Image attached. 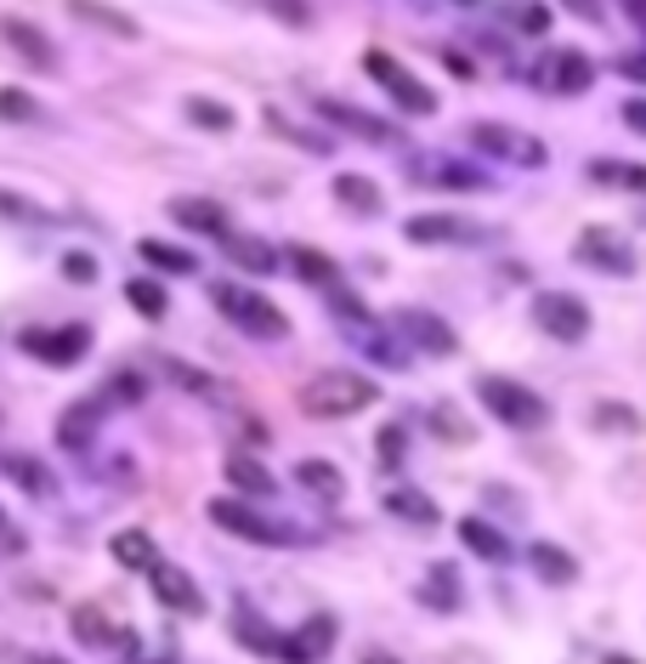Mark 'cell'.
<instances>
[{
    "mask_svg": "<svg viewBox=\"0 0 646 664\" xmlns=\"http://www.w3.org/2000/svg\"><path fill=\"white\" fill-rule=\"evenodd\" d=\"M374 397H381V386H374L369 375L358 370H324L301 386V409L313 415V420H347L358 409H369Z\"/></svg>",
    "mask_w": 646,
    "mask_h": 664,
    "instance_id": "6da1fadb",
    "label": "cell"
},
{
    "mask_svg": "<svg viewBox=\"0 0 646 664\" xmlns=\"http://www.w3.org/2000/svg\"><path fill=\"white\" fill-rule=\"evenodd\" d=\"M211 511V522L216 528H227L233 540H250V545H306V528L301 522H290V517H267V511H256L250 500H216L204 506Z\"/></svg>",
    "mask_w": 646,
    "mask_h": 664,
    "instance_id": "7a4b0ae2",
    "label": "cell"
},
{
    "mask_svg": "<svg viewBox=\"0 0 646 664\" xmlns=\"http://www.w3.org/2000/svg\"><path fill=\"white\" fill-rule=\"evenodd\" d=\"M211 295H216L222 318H233V324L245 329L250 341H284V336H290V318H284L279 307H272L261 290H250V284H233V279H222V284H216Z\"/></svg>",
    "mask_w": 646,
    "mask_h": 664,
    "instance_id": "3957f363",
    "label": "cell"
},
{
    "mask_svg": "<svg viewBox=\"0 0 646 664\" xmlns=\"http://www.w3.org/2000/svg\"><path fill=\"white\" fill-rule=\"evenodd\" d=\"M476 397H483V409L499 420V426H517V431H539L551 426V404L522 386V381H505V375H483L476 381Z\"/></svg>",
    "mask_w": 646,
    "mask_h": 664,
    "instance_id": "277c9868",
    "label": "cell"
},
{
    "mask_svg": "<svg viewBox=\"0 0 646 664\" xmlns=\"http://www.w3.org/2000/svg\"><path fill=\"white\" fill-rule=\"evenodd\" d=\"M363 69H369V80L381 86L403 114H437V91H431L415 69H408V63H397L392 52H381V46L363 52Z\"/></svg>",
    "mask_w": 646,
    "mask_h": 664,
    "instance_id": "5b68a950",
    "label": "cell"
},
{
    "mask_svg": "<svg viewBox=\"0 0 646 664\" xmlns=\"http://www.w3.org/2000/svg\"><path fill=\"white\" fill-rule=\"evenodd\" d=\"M465 143H471L476 154H494V159H510V165H528V171H539V165L551 159L539 137H528V131H517V125H494V120H476V125L465 131Z\"/></svg>",
    "mask_w": 646,
    "mask_h": 664,
    "instance_id": "8992f818",
    "label": "cell"
},
{
    "mask_svg": "<svg viewBox=\"0 0 646 664\" xmlns=\"http://www.w3.org/2000/svg\"><path fill=\"white\" fill-rule=\"evenodd\" d=\"M528 80H533L539 91H551V97H578V91H590L596 63L578 52V46H562V52H544L533 69H528Z\"/></svg>",
    "mask_w": 646,
    "mask_h": 664,
    "instance_id": "52a82bcc",
    "label": "cell"
},
{
    "mask_svg": "<svg viewBox=\"0 0 646 664\" xmlns=\"http://www.w3.org/2000/svg\"><path fill=\"white\" fill-rule=\"evenodd\" d=\"M533 324H539L551 341H585V336H590V307L578 302V295L539 290V295H533Z\"/></svg>",
    "mask_w": 646,
    "mask_h": 664,
    "instance_id": "ba28073f",
    "label": "cell"
},
{
    "mask_svg": "<svg viewBox=\"0 0 646 664\" xmlns=\"http://www.w3.org/2000/svg\"><path fill=\"white\" fill-rule=\"evenodd\" d=\"M403 234H408V245H483V239H494V227L471 222V216H449V211H426V216H408Z\"/></svg>",
    "mask_w": 646,
    "mask_h": 664,
    "instance_id": "9c48e42d",
    "label": "cell"
},
{
    "mask_svg": "<svg viewBox=\"0 0 646 664\" xmlns=\"http://www.w3.org/2000/svg\"><path fill=\"white\" fill-rule=\"evenodd\" d=\"M335 630L340 624L329 614H313L295 630H279V653H272V659H284V664H324L329 648H335Z\"/></svg>",
    "mask_w": 646,
    "mask_h": 664,
    "instance_id": "30bf717a",
    "label": "cell"
},
{
    "mask_svg": "<svg viewBox=\"0 0 646 664\" xmlns=\"http://www.w3.org/2000/svg\"><path fill=\"white\" fill-rule=\"evenodd\" d=\"M392 324L408 336V347H420V352H431V358H449V352L460 347L454 324H449V318H437V313H426V307H403Z\"/></svg>",
    "mask_w": 646,
    "mask_h": 664,
    "instance_id": "8fae6325",
    "label": "cell"
},
{
    "mask_svg": "<svg viewBox=\"0 0 646 664\" xmlns=\"http://www.w3.org/2000/svg\"><path fill=\"white\" fill-rule=\"evenodd\" d=\"M578 261H585V268H601V273H635V250L612 234V227H585V234H578Z\"/></svg>",
    "mask_w": 646,
    "mask_h": 664,
    "instance_id": "7c38bea8",
    "label": "cell"
},
{
    "mask_svg": "<svg viewBox=\"0 0 646 664\" xmlns=\"http://www.w3.org/2000/svg\"><path fill=\"white\" fill-rule=\"evenodd\" d=\"M318 114H324L329 125H340V131H352V137H363V143H386V148L403 143L397 125L374 120V114H363V109H352V103H335V97H318Z\"/></svg>",
    "mask_w": 646,
    "mask_h": 664,
    "instance_id": "4fadbf2b",
    "label": "cell"
},
{
    "mask_svg": "<svg viewBox=\"0 0 646 664\" xmlns=\"http://www.w3.org/2000/svg\"><path fill=\"white\" fill-rule=\"evenodd\" d=\"M18 347L34 352V358H46V363H75V358H86V347H91V329H86V324H63V329H52V336L29 329Z\"/></svg>",
    "mask_w": 646,
    "mask_h": 664,
    "instance_id": "5bb4252c",
    "label": "cell"
},
{
    "mask_svg": "<svg viewBox=\"0 0 646 664\" xmlns=\"http://www.w3.org/2000/svg\"><path fill=\"white\" fill-rule=\"evenodd\" d=\"M148 585H154V596L165 608H182V614H204V596H199V585H193V574L188 569H177V562H154L148 569Z\"/></svg>",
    "mask_w": 646,
    "mask_h": 664,
    "instance_id": "9a60e30c",
    "label": "cell"
},
{
    "mask_svg": "<svg viewBox=\"0 0 646 664\" xmlns=\"http://www.w3.org/2000/svg\"><path fill=\"white\" fill-rule=\"evenodd\" d=\"M460 545H465L471 556L494 562V569H505V562L517 556V551H510V540L499 534V528H494L488 517H460Z\"/></svg>",
    "mask_w": 646,
    "mask_h": 664,
    "instance_id": "2e32d148",
    "label": "cell"
},
{
    "mask_svg": "<svg viewBox=\"0 0 646 664\" xmlns=\"http://www.w3.org/2000/svg\"><path fill=\"white\" fill-rule=\"evenodd\" d=\"M170 222L177 227H188V234H227V211L216 205V199H199V193H188V199H170Z\"/></svg>",
    "mask_w": 646,
    "mask_h": 664,
    "instance_id": "e0dca14e",
    "label": "cell"
},
{
    "mask_svg": "<svg viewBox=\"0 0 646 664\" xmlns=\"http://www.w3.org/2000/svg\"><path fill=\"white\" fill-rule=\"evenodd\" d=\"M102 415H109V409H102V397H91V404H68L63 420H57V443L63 449H86L97 438V420Z\"/></svg>",
    "mask_w": 646,
    "mask_h": 664,
    "instance_id": "ac0fdd59",
    "label": "cell"
},
{
    "mask_svg": "<svg viewBox=\"0 0 646 664\" xmlns=\"http://www.w3.org/2000/svg\"><path fill=\"white\" fill-rule=\"evenodd\" d=\"M0 35H7V46H12V52H23V57L34 63V69H52V63H57V46L41 35V29H29L23 18H0Z\"/></svg>",
    "mask_w": 646,
    "mask_h": 664,
    "instance_id": "d6986e66",
    "label": "cell"
},
{
    "mask_svg": "<svg viewBox=\"0 0 646 664\" xmlns=\"http://www.w3.org/2000/svg\"><path fill=\"white\" fill-rule=\"evenodd\" d=\"M295 483L313 494V500H324V506H335L340 494H347V477H340L329 460H301V466H295Z\"/></svg>",
    "mask_w": 646,
    "mask_h": 664,
    "instance_id": "ffe728a7",
    "label": "cell"
},
{
    "mask_svg": "<svg viewBox=\"0 0 646 664\" xmlns=\"http://www.w3.org/2000/svg\"><path fill=\"white\" fill-rule=\"evenodd\" d=\"M335 199H340L347 211H358V216H381V205H386L381 188H374L369 177H358V171H340V177H335Z\"/></svg>",
    "mask_w": 646,
    "mask_h": 664,
    "instance_id": "44dd1931",
    "label": "cell"
},
{
    "mask_svg": "<svg viewBox=\"0 0 646 664\" xmlns=\"http://www.w3.org/2000/svg\"><path fill=\"white\" fill-rule=\"evenodd\" d=\"M386 511L392 517H403V522H415V528H431L442 511H437V500H431V494H420V488H386Z\"/></svg>",
    "mask_w": 646,
    "mask_h": 664,
    "instance_id": "7402d4cb",
    "label": "cell"
},
{
    "mask_svg": "<svg viewBox=\"0 0 646 664\" xmlns=\"http://www.w3.org/2000/svg\"><path fill=\"white\" fill-rule=\"evenodd\" d=\"M0 466H7V477H12L23 494H34V500H46V494H57V477H52V472H46L34 454H7Z\"/></svg>",
    "mask_w": 646,
    "mask_h": 664,
    "instance_id": "603a6c76",
    "label": "cell"
},
{
    "mask_svg": "<svg viewBox=\"0 0 646 664\" xmlns=\"http://www.w3.org/2000/svg\"><path fill=\"white\" fill-rule=\"evenodd\" d=\"M290 268H295L306 284H318L324 295H329V290H340V268H335V261H329L324 250H313V245H295V250H290Z\"/></svg>",
    "mask_w": 646,
    "mask_h": 664,
    "instance_id": "cb8c5ba5",
    "label": "cell"
},
{
    "mask_svg": "<svg viewBox=\"0 0 646 664\" xmlns=\"http://www.w3.org/2000/svg\"><path fill=\"white\" fill-rule=\"evenodd\" d=\"M528 562H533V574H539L544 585H573V579H578V569H573V556H567L562 545H551V540H539V545H528Z\"/></svg>",
    "mask_w": 646,
    "mask_h": 664,
    "instance_id": "d4e9b609",
    "label": "cell"
},
{
    "mask_svg": "<svg viewBox=\"0 0 646 664\" xmlns=\"http://www.w3.org/2000/svg\"><path fill=\"white\" fill-rule=\"evenodd\" d=\"M420 603L437 608V614H454L460 608V574L449 569V562H431V574L420 585Z\"/></svg>",
    "mask_w": 646,
    "mask_h": 664,
    "instance_id": "484cf974",
    "label": "cell"
},
{
    "mask_svg": "<svg viewBox=\"0 0 646 664\" xmlns=\"http://www.w3.org/2000/svg\"><path fill=\"white\" fill-rule=\"evenodd\" d=\"M499 18H505V29H517V35H551V7L544 0H505L499 7Z\"/></svg>",
    "mask_w": 646,
    "mask_h": 664,
    "instance_id": "4316f807",
    "label": "cell"
},
{
    "mask_svg": "<svg viewBox=\"0 0 646 664\" xmlns=\"http://www.w3.org/2000/svg\"><path fill=\"white\" fill-rule=\"evenodd\" d=\"M109 551H114V562H120V569H154V562H159V551H154V540L143 534V528H120V534L109 540Z\"/></svg>",
    "mask_w": 646,
    "mask_h": 664,
    "instance_id": "83f0119b",
    "label": "cell"
},
{
    "mask_svg": "<svg viewBox=\"0 0 646 664\" xmlns=\"http://www.w3.org/2000/svg\"><path fill=\"white\" fill-rule=\"evenodd\" d=\"M415 177L420 182H442V188H483V171L454 165V159H415Z\"/></svg>",
    "mask_w": 646,
    "mask_h": 664,
    "instance_id": "f1b7e54d",
    "label": "cell"
},
{
    "mask_svg": "<svg viewBox=\"0 0 646 664\" xmlns=\"http://www.w3.org/2000/svg\"><path fill=\"white\" fill-rule=\"evenodd\" d=\"M222 250H227L245 273H272V268H279L272 245H261V239H250V234H227V245H222Z\"/></svg>",
    "mask_w": 646,
    "mask_h": 664,
    "instance_id": "f546056e",
    "label": "cell"
},
{
    "mask_svg": "<svg viewBox=\"0 0 646 664\" xmlns=\"http://www.w3.org/2000/svg\"><path fill=\"white\" fill-rule=\"evenodd\" d=\"M136 250H143V261H148V268H159V273H177V279L199 268V256H193V250H182V245H165V239H143Z\"/></svg>",
    "mask_w": 646,
    "mask_h": 664,
    "instance_id": "4dcf8cb0",
    "label": "cell"
},
{
    "mask_svg": "<svg viewBox=\"0 0 646 664\" xmlns=\"http://www.w3.org/2000/svg\"><path fill=\"white\" fill-rule=\"evenodd\" d=\"M227 483H233L238 494H256V500H272V472H267V466H256L250 454H233V460H227Z\"/></svg>",
    "mask_w": 646,
    "mask_h": 664,
    "instance_id": "1f68e13d",
    "label": "cell"
},
{
    "mask_svg": "<svg viewBox=\"0 0 646 664\" xmlns=\"http://www.w3.org/2000/svg\"><path fill=\"white\" fill-rule=\"evenodd\" d=\"M68 630H75V642H86V648H109V642H120V630L102 619V608H75V614H68Z\"/></svg>",
    "mask_w": 646,
    "mask_h": 664,
    "instance_id": "d6a6232c",
    "label": "cell"
},
{
    "mask_svg": "<svg viewBox=\"0 0 646 664\" xmlns=\"http://www.w3.org/2000/svg\"><path fill=\"white\" fill-rule=\"evenodd\" d=\"M68 12L86 18V23H97V29H109V35H120V41H136V23H131V18H120L114 7H97V0H75Z\"/></svg>",
    "mask_w": 646,
    "mask_h": 664,
    "instance_id": "836d02e7",
    "label": "cell"
},
{
    "mask_svg": "<svg viewBox=\"0 0 646 664\" xmlns=\"http://www.w3.org/2000/svg\"><path fill=\"white\" fill-rule=\"evenodd\" d=\"M125 302L143 313V318H165V290H159V279H125Z\"/></svg>",
    "mask_w": 646,
    "mask_h": 664,
    "instance_id": "e575fe53",
    "label": "cell"
},
{
    "mask_svg": "<svg viewBox=\"0 0 646 664\" xmlns=\"http://www.w3.org/2000/svg\"><path fill=\"white\" fill-rule=\"evenodd\" d=\"M148 386H143V375L136 370H120V375H109V386H102L97 397H102V409H125V404H136Z\"/></svg>",
    "mask_w": 646,
    "mask_h": 664,
    "instance_id": "d590c367",
    "label": "cell"
},
{
    "mask_svg": "<svg viewBox=\"0 0 646 664\" xmlns=\"http://www.w3.org/2000/svg\"><path fill=\"white\" fill-rule=\"evenodd\" d=\"M267 125H272V131H279V137H290V143H301L306 154H329V143L318 137V131H306V125H295V120H290L284 109H267Z\"/></svg>",
    "mask_w": 646,
    "mask_h": 664,
    "instance_id": "8d00e7d4",
    "label": "cell"
},
{
    "mask_svg": "<svg viewBox=\"0 0 646 664\" xmlns=\"http://www.w3.org/2000/svg\"><path fill=\"white\" fill-rule=\"evenodd\" d=\"M188 120L204 125V131H233V109L211 103V97H188Z\"/></svg>",
    "mask_w": 646,
    "mask_h": 664,
    "instance_id": "74e56055",
    "label": "cell"
},
{
    "mask_svg": "<svg viewBox=\"0 0 646 664\" xmlns=\"http://www.w3.org/2000/svg\"><path fill=\"white\" fill-rule=\"evenodd\" d=\"M590 177H596V182H624V188L646 193V165H612V159H596V165H590Z\"/></svg>",
    "mask_w": 646,
    "mask_h": 664,
    "instance_id": "f35d334b",
    "label": "cell"
},
{
    "mask_svg": "<svg viewBox=\"0 0 646 664\" xmlns=\"http://www.w3.org/2000/svg\"><path fill=\"white\" fill-rule=\"evenodd\" d=\"M596 426L601 431H641V415L630 404H596Z\"/></svg>",
    "mask_w": 646,
    "mask_h": 664,
    "instance_id": "ab89813d",
    "label": "cell"
},
{
    "mask_svg": "<svg viewBox=\"0 0 646 664\" xmlns=\"http://www.w3.org/2000/svg\"><path fill=\"white\" fill-rule=\"evenodd\" d=\"M34 114V97L18 86H0V120H29Z\"/></svg>",
    "mask_w": 646,
    "mask_h": 664,
    "instance_id": "60d3db41",
    "label": "cell"
},
{
    "mask_svg": "<svg viewBox=\"0 0 646 664\" xmlns=\"http://www.w3.org/2000/svg\"><path fill=\"white\" fill-rule=\"evenodd\" d=\"M170 375H177L188 392H199V397H211L216 386H211V375H204V370H193V363H177V358H170Z\"/></svg>",
    "mask_w": 646,
    "mask_h": 664,
    "instance_id": "b9f144b4",
    "label": "cell"
},
{
    "mask_svg": "<svg viewBox=\"0 0 646 664\" xmlns=\"http://www.w3.org/2000/svg\"><path fill=\"white\" fill-rule=\"evenodd\" d=\"M63 273H68V279H75V284H91V279H97V261L75 250V256H63Z\"/></svg>",
    "mask_w": 646,
    "mask_h": 664,
    "instance_id": "7bdbcfd3",
    "label": "cell"
},
{
    "mask_svg": "<svg viewBox=\"0 0 646 664\" xmlns=\"http://www.w3.org/2000/svg\"><path fill=\"white\" fill-rule=\"evenodd\" d=\"M397 454H403V426H386L381 431V460H386V466H397Z\"/></svg>",
    "mask_w": 646,
    "mask_h": 664,
    "instance_id": "ee69618b",
    "label": "cell"
},
{
    "mask_svg": "<svg viewBox=\"0 0 646 664\" xmlns=\"http://www.w3.org/2000/svg\"><path fill=\"white\" fill-rule=\"evenodd\" d=\"M619 75H624V80H641V86H646V52H630V57H619Z\"/></svg>",
    "mask_w": 646,
    "mask_h": 664,
    "instance_id": "f6af8a7d",
    "label": "cell"
},
{
    "mask_svg": "<svg viewBox=\"0 0 646 664\" xmlns=\"http://www.w3.org/2000/svg\"><path fill=\"white\" fill-rule=\"evenodd\" d=\"M624 125L646 137V97H630V103H624Z\"/></svg>",
    "mask_w": 646,
    "mask_h": 664,
    "instance_id": "bcb514c9",
    "label": "cell"
},
{
    "mask_svg": "<svg viewBox=\"0 0 646 664\" xmlns=\"http://www.w3.org/2000/svg\"><path fill=\"white\" fill-rule=\"evenodd\" d=\"M562 7L573 18H585V23H601V0H562Z\"/></svg>",
    "mask_w": 646,
    "mask_h": 664,
    "instance_id": "7dc6e473",
    "label": "cell"
},
{
    "mask_svg": "<svg viewBox=\"0 0 646 664\" xmlns=\"http://www.w3.org/2000/svg\"><path fill=\"white\" fill-rule=\"evenodd\" d=\"M619 7H624V18L641 29V35H646V0H619Z\"/></svg>",
    "mask_w": 646,
    "mask_h": 664,
    "instance_id": "c3c4849f",
    "label": "cell"
},
{
    "mask_svg": "<svg viewBox=\"0 0 646 664\" xmlns=\"http://www.w3.org/2000/svg\"><path fill=\"white\" fill-rule=\"evenodd\" d=\"M442 63H449V69H454V75H460V80H471V75H476V69H471V63H465V57H460V52H449V57H442Z\"/></svg>",
    "mask_w": 646,
    "mask_h": 664,
    "instance_id": "681fc988",
    "label": "cell"
},
{
    "mask_svg": "<svg viewBox=\"0 0 646 664\" xmlns=\"http://www.w3.org/2000/svg\"><path fill=\"white\" fill-rule=\"evenodd\" d=\"M601 664H641V659H630V653H607Z\"/></svg>",
    "mask_w": 646,
    "mask_h": 664,
    "instance_id": "f907efd6",
    "label": "cell"
},
{
    "mask_svg": "<svg viewBox=\"0 0 646 664\" xmlns=\"http://www.w3.org/2000/svg\"><path fill=\"white\" fill-rule=\"evenodd\" d=\"M363 664H397V659H386V653H369Z\"/></svg>",
    "mask_w": 646,
    "mask_h": 664,
    "instance_id": "816d5d0a",
    "label": "cell"
},
{
    "mask_svg": "<svg viewBox=\"0 0 646 664\" xmlns=\"http://www.w3.org/2000/svg\"><path fill=\"white\" fill-rule=\"evenodd\" d=\"M454 7H476V0H454Z\"/></svg>",
    "mask_w": 646,
    "mask_h": 664,
    "instance_id": "f5cc1de1",
    "label": "cell"
},
{
    "mask_svg": "<svg viewBox=\"0 0 646 664\" xmlns=\"http://www.w3.org/2000/svg\"><path fill=\"white\" fill-rule=\"evenodd\" d=\"M0 522H7V511H0Z\"/></svg>",
    "mask_w": 646,
    "mask_h": 664,
    "instance_id": "db71d44e",
    "label": "cell"
}]
</instances>
